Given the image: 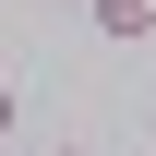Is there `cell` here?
Wrapping results in <instances>:
<instances>
[{
  "mask_svg": "<svg viewBox=\"0 0 156 156\" xmlns=\"http://www.w3.org/2000/svg\"><path fill=\"white\" fill-rule=\"evenodd\" d=\"M96 36L108 48H156V0H96Z\"/></svg>",
  "mask_w": 156,
  "mask_h": 156,
  "instance_id": "6da1fadb",
  "label": "cell"
},
{
  "mask_svg": "<svg viewBox=\"0 0 156 156\" xmlns=\"http://www.w3.org/2000/svg\"><path fill=\"white\" fill-rule=\"evenodd\" d=\"M12 120H24V96H12V84H0V132H12Z\"/></svg>",
  "mask_w": 156,
  "mask_h": 156,
  "instance_id": "7a4b0ae2",
  "label": "cell"
},
{
  "mask_svg": "<svg viewBox=\"0 0 156 156\" xmlns=\"http://www.w3.org/2000/svg\"><path fill=\"white\" fill-rule=\"evenodd\" d=\"M48 156H84V144H48Z\"/></svg>",
  "mask_w": 156,
  "mask_h": 156,
  "instance_id": "3957f363",
  "label": "cell"
}]
</instances>
